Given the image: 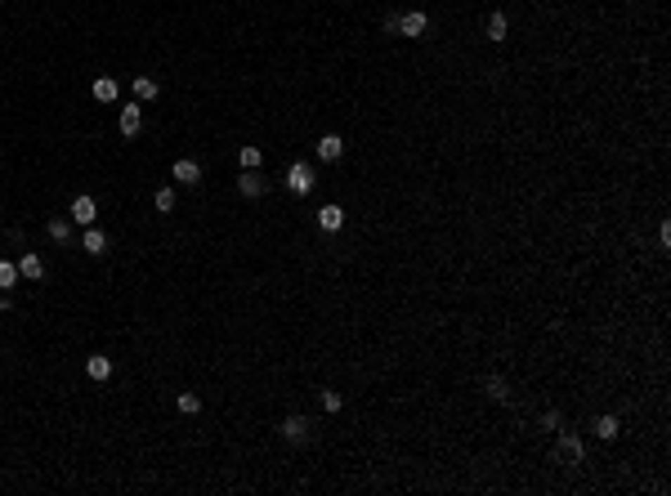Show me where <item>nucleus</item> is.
I'll return each mask as SVG.
<instances>
[{"mask_svg": "<svg viewBox=\"0 0 671 496\" xmlns=\"http://www.w3.org/2000/svg\"><path fill=\"white\" fill-rule=\"evenodd\" d=\"M555 456H559V461H568V465H578L582 456H587V447H582V438H578V434H559V443H555Z\"/></svg>", "mask_w": 671, "mask_h": 496, "instance_id": "20e7f679", "label": "nucleus"}, {"mask_svg": "<svg viewBox=\"0 0 671 496\" xmlns=\"http://www.w3.org/2000/svg\"><path fill=\"white\" fill-rule=\"evenodd\" d=\"M18 277H32V282H41V277H45V260L36 255V250H22V260H18Z\"/></svg>", "mask_w": 671, "mask_h": 496, "instance_id": "9b49d317", "label": "nucleus"}, {"mask_svg": "<svg viewBox=\"0 0 671 496\" xmlns=\"http://www.w3.org/2000/svg\"><path fill=\"white\" fill-rule=\"evenodd\" d=\"M170 179H175V184H184V188H193V184H202V166L193 161V156H179V161L170 166Z\"/></svg>", "mask_w": 671, "mask_h": 496, "instance_id": "7ed1b4c3", "label": "nucleus"}, {"mask_svg": "<svg viewBox=\"0 0 671 496\" xmlns=\"http://www.w3.org/2000/svg\"><path fill=\"white\" fill-rule=\"evenodd\" d=\"M323 411H340V394L336 389H323Z\"/></svg>", "mask_w": 671, "mask_h": 496, "instance_id": "393cba45", "label": "nucleus"}, {"mask_svg": "<svg viewBox=\"0 0 671 496\" xmlns=\"http://www.w3.org/2000/svg\"><path fill=\"white\" fill-rule=\"evenodd\" d=\"M9 286H18V264L0 260V291H9Z\"/></svg>", "mask_w": 671, "mask_h": 496, "instance_id": "aec40b11", "label": "nucleus"}, {"mask_svg": "<svg viewBox=\"0 0 671 496\" xmlns=\"http://www.w3.org/2000/svg\"><path fill=\"white\" fill-rule=\"evenodd\" d=\"M152 206H157V210H162V215H170V210H175V188H157Z\"/></svg>", "mask_w": 671, "mask_h": 496, "instance_id": "412c9836", "label": "nucleus"}, {"mask_svg": "<svg viewBox=\"0 0 671 496\" xmlns=\"http://www.w3.org/2000/svg\"><path fill=\"white\" fill-rule=\"evenodd\" d=\"M537 425H542V429H559V411H555V407H546V411H542V420H537Z\"/></svg>", "mask_w": 671, "mask_h": 496, "instance_id": "b1692460", "label": "nucleus"}, {"mask_svg": "<svg viewBox=\"0 0 671 496\" xmlns=\"http://www.w3.org/2000/svg\"><path fill=\"white\" fill-rule=\"evenodd\" d=\"M117 126H121V135H126V139H134V135L143 130V103H126V107H121V121H117Z\"/></svg>", "mask_w": 671, "mask_h": 496, "instance_id": "39448f33", "label": "nucleus"}, {"mask_svg": "<svg viewBox=\"0 0 671 496\" xmlns=\"http://www.w3.org/2000/svg\"><path fill=\"white\" fill-rule=\"evenodd\" d=\"M287 188L296 192V197H309V192H313V166H309V161H291V170H287Z\"/></svg>", "mask_w": 671, "mask_h": 496, "instance_id": "f03ea898", "label": "nucleus"}, {"mask_svg": "<svg viewBox=\"0 0 671 496\" xmlns=\"http://www.w3.org/2000/svg\"><path fill=\"white\" fill-rule=\"evenodd\" d=\"M506 32H510V22H506L502 9H497V14H488V41H497V45H502V41H506Z\"/></svg>", "mask_w": 671, "mask_h": 496, "instance_id": "6ab92c4d", "label": "nucleus"}, {"mask_svg": "<svg viewBox=\"0 0 671 496\" xmlns=\"http://www.w3.org/2000/svg\"><path fill=\"white\" fill-rule=\"evenodd\" d=\"M0 5H5V0H0Z\"/></svg>", "mask_w": 671, "mask_h": 496, "instance_id": "bb28decb", "label": "nucleus"}, {"mask_svg": "<svg viewBox=\"0 0 671 496\" xmlns=\"http://www.w3.org/2000/svg\"><path fill=\"white\" fill-rule=\"evenodd\" d=\"M313 152H318V161H340V152H345V139L340 135H323L313 143Z\"/></svg>", "mask_w": 671, "mask_h": 496, "instance_id": "6e6552de", "label": "nucleus"}, {"mask_svg": "<svg viewBox=\"0 0 671 496\" xmlns=\"http://www.w3.org/2000/svg\"><path fill=\"white\" fill-rule=\"evenodd\" d=\"M318 228H323V233H340V228H345V210H340L336 201H327L318 210Z\"/></svg>", "mask_w": 671, "mask_h": 496, "instance_id": "0eeeda50", "label": "nucleus"}, {"mask_svg": "<svg viewBox=\"0 0 671 496\" xmlns=\"http://www.w3.org/2000/svg\"><path fill=\"white\" fill-rule=\"evenodd\" d=\"M385 32H394V36H408V41H417V36H425V32H430V14H425V9H408V14H389V18H385Z\"/></svg>", "mask_w": 671, "mask_h": 496, "instance_id": "f257e3e1", "label": "nucleus"}, {"mask_svg": "<svg viewBox=\"0 0 671 496\" xmlns=\"http://www.w3.org/2000/svg\"><path fill=\"white\" fill-rule=\"evenodd\" d=\"M130 90H134V103H152L157 94H162L157 76H134V81H130Z\"/></svg>", "mask_w": 671, "mask_h": 496, "instance_id": "1a4fd4ad", "label": "nucleus"}, {"mask_svg": "<svg viewBox=\"0 0 671 496\" xmlns=\"http://www.w3.org/2000/svg\"><path fill=\"white\" fill-rule=\"evenodd\" d=\"M260 161H264V152L255 148V143H242V148H237V166H242V170H260Z\"/></svg>", "mask_w": 671, "mask_h": 496, "instance_id": "dca6fc26", "label": "nucleus"}, {"mask_svg": "<svg viewBox=\"0 0 671 496\" xmlns=\"http://www.w3.org/2000/svg\"><path fill=\"white\" fill-rule=\"evenodd\" d=\"M282 438L287 443H304V438H309V420H304V416H287L282 420Z\"/></svg>", "mask_w": 671, "mask_h": 496, "instance_id": "ddd939ff", "label": "nucleus"}, {"mask_svg": "<svg viewBox=\"0 0 671 496\" xmlns=\"http://www.w3.org/2000/svg\"><path fill=\"white\" fill-rule=\"evenodd\" d=\"M179 411H184V416H197V411H202V398H197V394H179Z\"/></svg>", "mask_w": 671, "mask_h": 496, "instance_id": "5701e85b", "label": "nucleus"}, {"mask_svg": "<svg viewBox=\"0 0 671 496\" xmlns=\"http://www.w3.org/2000/svg\"><path fill=\"white\" fill-rule=\"evenodd\" d=\"M85 371H90V380H99V384H103L108 376H112V358H103V354H90V358H85Z\"/></svg>", "mask_w": 671, "mask_h": 496, "instance_id": "4468645a", "label": "nucleus"}, {"mask_svg": "<svg viewBox=\"0 0 671 496\" xmlns=\"http://www.w3.org/2000/svg\"><path fill=\"white\" fill-rule=\"evenodd\" d=\"M117 94H121V86H117L112 76H99V81H94V99H99V103H117Z\"/></svg>", "mask_w": 671, "mask_h": 496, "instance_id": "a211bd4d", "label": "nucleus"}, {"mask_svg": "<svg viewBox=\"0 0 671 496\" xmlns=\"http://www.w3.org/2000/svg\"><path fill=\"white\" fill-rule=\"evenodd\" d=\"M488 398H497V403H506V398H510V389H506L502 376H488Z\"/></svg>", "mask_w": 671, "mask_h": 496, "instance_id": "4be33fe9", "label": "nucleus"}, {"mask_svg": "<svg viewBox=\"0 0 671 496\" xmlns=\"http://www.w3.org/2000/svg\"><path fill=\"white\" fill-rule=\"evenodd\" d=\"M14 309V300H9V291H0V313H9Z\"/></svg>", "mask_w": 671, "mask_h": 496, "instance_id": "a878e982", "label": "nucleus"}, {"mask_svg": "<svg viewBox=\"0 0 671 496\" xmlns=\"http://www.w3.org/2000/svg\"><path fill=\"white\" fill-rule=\"evenodd\" d=\"M264 188H268V184L260 179V170H242V179H237V192H242V197L255 201V197H264Z\"/></svg>", "mask_w": 671, "mask_h": 496, "instance_id": "9d476101", "label": "nucleus"}, {"mask_svg": "<svg viewBox=\"0 0 671 496\" xmlns=\"http://www.w3.org/2000/svg\"><path fill=\"white\" fill-rule=\"evenodd\" d=\"M81 250H85V255H103V250H108V233L90 224V228H85V237H81Z\"/></svg>", "mask_w": 671, "mask_h": 496, "instance_id": "f8f14e48", "label": "nucleus"}, {"mask_svg": "<svg viewBox=\"0 0 671 496\" xmlns=\"http://www.w3.org/2000/svg\"><path fill=\"white\" fill-rule=\"evenodd\" d=\"M595 438H604V443H613L618 434H622V425H618V416H595Z\"/></svg>", "mask_w": 671, "mask_h": 496, "instance_id": "2eb2a0df", "label": "nucleus"}, {"mask_svg": "<svg viewBox=\"0 0 671 496\" xmlns=\"http://www.w3.org/2000/svg\"><path fill=\"white\" fill-rule=\"evenodd\" d=\"M45 233H50V241H58V246H63V241H72V220H63V215H54V220L45 224Z\"/></svg>", "mask_w": 671, "mask_h": 496, "instance_id": "f3484780", "label": "nucleus"}, {"mask_svg": "<svg viewBox=\"0 0 671 496\" xmlns=\"http://www.w3.org/2000/svg\"><path fill=\"white\" fill-rule=\"evenodd\" d=\"M94 220H99V206H94V197H77V201H72V224L90 228Z\"/></svg>", "mask_w": 671, "mask_h": 496, "instance_id": "423d86ee", "label": "nucleus"}]
</instances>
